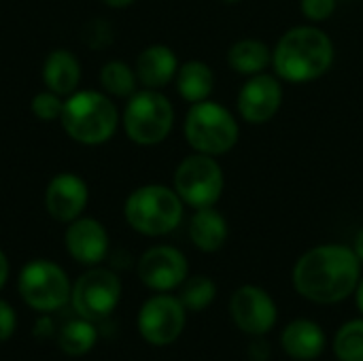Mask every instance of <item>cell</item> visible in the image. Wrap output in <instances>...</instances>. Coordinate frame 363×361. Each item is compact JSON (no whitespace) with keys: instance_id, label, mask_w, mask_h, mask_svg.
<instances>
[{"instance_id":"cell-1","label":"cell","mask_w":363,"mask_h":361,"mask_svg":"<svg viewBox=\"0 0 363 361\" xmlns=\"http://www.w3.org/2000/svg\"><path fill=\"white\" fill-rule=\"evenodd\" d=\"M362 266L349 245L323 243L298 257L291 270V285L298 296L313 304H340L355 294Z\"/></svg>"},{"instance_id":"cell-2","label":"cell","mask_w":363,"mask_h":361,"mask_svg":"<svg viewBox=\"0 0 363 361\" xmlns=\"http://www.w3.org/2000/svg\"><path fill=\"white\" fill-rule=\"evenodd\" d=\"M336 60L332 36L315 26L300 23L281 34L272 47V70L283 83L304 85L325 77Z\"/></svg>"},{"instance_id":"cell-3","label":"cell","mask_w":363,"mask_h":361,"mask_svg":"<svg viewBox=\"0 0 363 361\" xmlns=\"http://www.w3.org/2000/svg\"><path fill=\"white\" fill-rule=\"evenodd\" d=\"M60 123L74 143L98 147L115 136L121 115L108 94L96 89H77L74 94L66 96Z\"/></svg>"},{"instance_id":"cell-4","label":"cell","mask_w":363,"mask_h":361,"mask_svg":"<svg viewBox=\"0 0 363 361\" xmlns=\"http://www.w3.org/2000/svg\"><path fill=\"white\" fill-rule=\"evenodd\" d=\"M185 215V204L174 187L147 183L130 191L123 202L125 223L143 236H166L174 232Z\"/></svg>"},{"instance_id":"cell-5","label":"cell","mask_w":363,"mask_h":361,"mask_svg":"<svg viewBox=\"0 0 363 361\" xmlns=\"http://www.w3.org/2000/svg\"><path fill=\"white\" fill-rule=\"evenodd\" d=\"M183 136L191 151L221 157L238 145L240 123L228 106L208 98L189 104L183 121Z\"/></svg>"},{"instance_id":"cell-6","label":"cell","mask_w":363,"mask_h":361,"mask_svg":"<svg viewBox=\"0 0 363 361\" xmlns=\"http://www.w3.org/2000/svg\"><path fill=\"white\" fill-rule=\"evenodd\" d=\"M174 104L162 89H136L121 113L125 136L138 147L162 145L174 128Z\"/></svg>"},{"instance_id":"cell-7","label":"cell","mask_w":363,"mask_h":361,"mask_svg":"<svg viewBox=\"0 0 363 361\" xmlns=\"http://www.w3.org/2000/svg\"><path fill=\"white\" fill-rule=\"evenodd\" d=\"M172 187L183 204L194 211L217 206L225 191V174L217 157L194 151L177 164Z\"/></svg>"},{"instance_id":"cell-8","label":"cell","mask_w":363,"mask_h":361,"mask_svg":"<svg viewBox=\"0 0 363 361\" xmlns=\"http://www.w3.org/2000/svg\"><path fill=\"white\" fill-rule=\"evenodd\" d=\"M17 289L32 311L55 313L70 302L72 283L60 264L51 260H32L19 270Z\"/></svg>"},{"instance_id":"cell-9","label":"cell","mask_w":363,"mask_h":361,"mask_svg":"<svg viewBox=\"0 0 363 361\" xmlns=\"http://www.w3.org/2000/svg\"><path fill=\"white\" fill-rule=\"evenodd\" d=\"M121 300V279L111 268L91 266L74 283L70 304L74 313L87 321L108 317Z\"/></svg>"},{"instance_id":"cell-10","label":"cell","mask_w":363,"mask_h":361,"mask_svg":"<svg viewBox=\"0 0 363 361\" xmlns=\"http://www.w3.org/2000/svg\"><path fill=\"white\" fill-rule=\"evenodd\" d=\"M187 323V309L179 296L155 294L138 311V334L153 347H168L177 343Z\"/></svg>"},{"instance_id":"cell-11","label":"cell","mask_w":363,"mask_h":361,"mask_svg":"<svg viewBox=\"0 0 363 361\" xmlns=\"http://www.w3.org/2000/svg\"><path fill=\"white\" fill-rule=\"evenodd\" d=\"M283 81L274 72H259L247 77L236 94L238 117L249 126H264L272 121L283 106Z\"/></svg>"},{"instance_id":"cell-12","label":"cell","mask_w":363,"mask_h":361,"mask_svg":"<svg viewBox=\"0 0 363 361\" xmlns=\"http://www.w3.org/2000/svg\"><path fill=\"white\" fill-rule=\"evenodd\" d=\"M136 274L147 289L170 294L189 277V262L181 249L172 245H155L138 257Z\"/></svg>"},{"instance_id":"cell-13","label":"cell","mask_w":363,"mask_h":361,"mask_svg":"<svg viewBox=\"0 0 363 361\" xmlns=\"http://www.w3.org/2000/svg\"><path fill=\"white\" fill-rule=\"evenodd\" d=\"M230 315L234 326L253 338H262L274 330L279 309L274 298L257 285H242L230 298Z\"/></svg>"},{"instance_id":"cell-14","label":"cell","mask_w":363,"mask_h":361,"mask_svg":"<svg viewBox=\"0 0 363 361\" xmlns=\"http://www.w3.org/2000/svg\"><path fill=\"white\" fill-rule=\"evenodd\" d=\"M89 202V187L83 177L74 172L55 174L45 187V211L60 223L79 219Z\"/></svg>"},{"instance_id":"cell-15","label":"cell","mask_w":363,"mask_h":361,"mask_svg":"<svg viewBox=\"0 0 363 361\" xmlns=\"http://www.w3.org/2000/svg\"><path fill=\"white\" fill-rule=\"evenodd\" d=\"M64 247L68 255L83 266H98L106 260L111 238L106 228L94 217H79L66 226Z\"/></svg>"},{"instance_id":"cell-16","label":"cell","mask_w":363,"mask_h":361,"mask_svg":"<svg viewBox=\"0 0 363 361\" xmlns=\"http://www.w3.org/2000/svg\"><path fill=\"white\" fill-rule=\"evenodd\" d=\"M179 57L172 47L155 43L145 47L134 62V72L140 87L147 89H162L170 85L179 70Z\"/></svg>"},{"instance_id":"cell-17","label":"cell","mask_w":363,"mask_h":361,"mask_svg":"<svg viewBox=\"0 0 363 361\" xmlns=\"http://www.w3.org/2000/svg\"><path fill=\"white\" fill-rule=\"evenodd\" d=\"M281 347H283L285 355L291 360H319L328 347V336L317 321L294 319L281 332Z\"/></svg>"},{"instance_id":"cell-18","label":"cell","mask_w":363,"mask_h":361,"mask_svg":"<svg viewBox=\"0 0 363 361\" xmlns=\"http://www.w3.org/2000/svg\"><path fill=\"white\" fill-rule=\"evenodd\" d=\"M189 240L202 253H217L225 247L230 238V226L223 213L215 206L196 209L189 219Z\"/></svg>"},{"instance_id":"cell-19","label":"cell","mask_w":363,"mask_h":361,"mask_svg":"<svg viewBox=\"0 0 363 361\" xmlns=\"http://www.w3.org/2000/svg\"><path fill=\"white\" fill-rule=\"evenodd\" d=\"M43 83L60 96H70L81 83V62L70 49H53L43 62Z\"/></svg>"},{"instance_id":"cell-20","label":"cell","mask_w":363,"mask_h":361,"mask_svg":"<svg viewBox=\"0 0 363 361\" xmlns=\"http://www.w3.org/2000/svg\"><path fill=\"white\" fill-rule=\"evenodd\" d=\"M225 60H228V66L236 74L247 79V77H253L272 68V49L259 38L245 36L230 45Z\"/></svg>"},{"instance_id":"cell-21","label":"cell","mask_w":363,"mask_h":361,"mask_svg":"<svg viewBox=\"0 0 363 361\" xmlns=\"http://www.w3.org/2000/svg\"><path fill=\"white\" fill-rule=\"evenodd\" d=\"M174 85L187 104L208 100L215 91V70L202 60H187L179 66Z\"/></svg>"},{"instance_id":"cell-22","label":"cell","mask_w":363,"mask_h":361,"mask_svg":"<svg viewBox=\"0 0 363 361\" xmlns=\"http://www.w3.org/2000/svg\"><path fill=\"white\" fill-rule=\"evenodd\" d=\"M100 87L111 98H130L138 89V79L134 72V66H130L123 60H108L98 74Z\"/></svg>"},{"instance_id":"cell-23","label":"cell","mask_w":363,"mask_h":361,"mask_svg":"<svg viewBox=\"0 0 363 361\" xmlns=\"http://www.w3.org/2000/svg\"><path fill=\"white\" fill-rule=\"evenodd\" d=\"M96 343H98V330L94 328V321H87L83 317L68 321L57 334L60 351L70 357L87 355L96 347Z\"/></svg>"},{"instance_id":"cell-24","label":"cell","mask_w":363,"mask_h":361,"mask_svg":"<svg viewBox=\"0 0 363 361\" xmlns=\"http://www.w3.org/2000/svg\"><path fill=\"white\" fill-rule=\"evenodd\" d=\"M217 298V283L206 274L187 277L185 283L179 287V300L187 309V313H202L206 311Z\"/></svg>"},{"instance_id":"cell-25","label":"cell","mask_w":363,"mask_h":361,"mask_svg":"<svg viewBox=\"0 0 363 361\" xmlns=\"http://www.w3.org/2000/svg\"><path fill=\"white\" fill-rule=\"evenodd\" d=\"M332 351L338 361H363V317L351 319L338 328L332 340Z\"/></svg>"},{"instance_id":"cell-26","label":"cell","mask_w":363,"mask_h":361,"mask_svg":"<svg viewBox=\"0 0 363 361\" xmlns=\"http://www.w3.org/2000/svg\"><path fill=\"white\" fill-rule=\"evenodd\" d=\"M30 111L40 121H60L62 111H64V96H60L51 89H43L32 98Z\"/></svg>"},{"instance_id":"cell-27","label":"cell","mask_w":363,"mask_h":361,"mask_svg":"<svg viewBox=\"0 0 363 361\" xmlns=\"http://www.w3.org/2000/svg\"><path fill=\"white\" fill-rule=\"evenodd\" d=\"M83 43L94 49V51H102L106 47L113 45V38H115V32H113V26L106 21V19H89L85 26H83Z\"/></svg>"},{"instance_id":"cell-28","label":"cell","mask_w":363,"mask_h":361,"mask_svg":"<svg viewBox=\"0 0 363 361\" xmlns=\"http://www.w3.org/2000/svg\"><path fill=\"white\" fill-rule=\"evenodd\" d=\"M338 2L340 0H300V13L308 23L319 26L336 13Z\"/></svg>"},{"instance_id":"cell-29","label":"cell","mask_w":363,"mask_h":361,"mask_svg":"<svg viewBox=\"0 0 363 361\" xmlns=\"http://www.w3.org/2000/svg\"><path fill=\"white\" fill-rule=\"evenodd\" d=\"M17 330V315L15 309L6 302L0 300V343H6Z\"/></svg>"},{"instance_id":"cell-30","label":"cell","mask_w":363,"mask_h":361,"mask_svg":"<svg viewBox=\"0 0 363 361\" xmlns=\"http://www.w3.org/2000/svg\"><path fill=\"white\" fill-rule=\"evenodd\" d=\"M9 274H11V266H9V257H6V253L0 249V289L6 285V281H9Z\"/></svg>"},{"instance_id":"cell-31","label":"cell","mask_w":363,"mask_h":361,"mask_svg":"<svg viewBox=\"0 0 363 361\" xmlns=\"http://www.w3.org/2000/svg\"><path fill=\"white\" fill-rule=\"evenodd\" d=\"M351 249L355 251V255H357V260L363 264V228L357 230V234H355V238H353V245H351Z\"/></svg>"},{"instance_id":"cell-32","label":"cell","mask_w":363,"mask_h":361,"mask_svg":"<svg viewBox=\"0 0 363 361\" xmlns=\"http://www.w3.org/2000/svg\"><path fill=\"white\" fill-rule=\"evenodd\" d=\"M355 306H357V311L362 313L363 317V274L362 279H359V283H357V289H355Z\"/></svg>"},{"instance_id":"cell-33","label":"cell","mask_w":363,"mask_h":361,"mask_svg":"<svg viewBox=\"0 0 363 361\" xmlns=\"http://www.w3.org/2000/svg\"><path fill=\"white\" fill-rule=\"evenodd\" d=\"M100 2H104V4L111 6V9H128V6L134 4L136 0H100Z\"/></svg>"},{"instance_id":"cell-34","label":"cell","mask_w":363,"mask_h":361,"mask_svg":"<svg viewBox=\"0 0 363 361\" xmlns=\"http://www.w3.org/2000/svg\"><path fill=\"white\" fill-rule=\"evenodd\" d=\"M221 2H225V4H238V2H242V0H221Z\"/></svg>"}]
</instances>
